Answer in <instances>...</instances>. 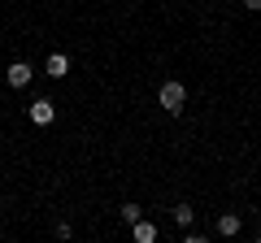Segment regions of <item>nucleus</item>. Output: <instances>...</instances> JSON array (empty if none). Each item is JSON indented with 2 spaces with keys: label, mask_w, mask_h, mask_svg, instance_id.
<instances>
[{
  "label": "nucleus",
  "mask_w": 261,
  "mask_h": 243,
  "mask_svg": "<svg viewBox=\"0 0 261 243\" xmlns=\"http://www.w3.org/2000/svg\"><path fill=\"white\" fill-rule=\"evenodd\" d=\"M157 100H161V109H166L170 117H178V113H183V100H187V92H183V83H161Z\"/></svg>",
  "instance_id": "nucleus-1"
},
{
  "label": "nucleus",
  "mask_w": 261,
  "mask_h": 243,
  "mask_svg": "<svg viewBox=\"0 0 261 243\" xmlns=\"http://www.w3.org/2000/svg\"><path fill=\"white\" fill-rule=\"evenodd\" d=\"M53 117H57V104L39 96V100L31 104V122H35V126H48V122H53Z\"/></svg>",
  "instance_id": "nucleus-2"
},
{
  "label": "nucleus",
  "mask_w": 261,
  "mask_h": 243,
  "mask_svg": "<svg viewBox=\"0 0 261 243\" xmlns=\"http://www.w3.org/2000/svg\"><path fill=\"white\" fill-rule=\"evenodd\" d=\"M5 83H9V87H27L31 83V66H27V61H13V66L5 70Z\"/></svg>",
  "instance_id": "nucleus-3"
},
{
  "label": "nucleus",
  "mask_w": 261,
  "mask_h": 243,
  "mask_svg": "<svg viewBox=\"0 0 261 243\" xmlns=\"http://www.w3.org/2000/svg\"><path fill=\"white\" fill-rule=\"evenodd\" d=\"M48 74H53V78H65V74H70V56H65V52H53V56H48Z\"/></svg>",
  "instance_id": "nucleus-4"
},
{
  "label": "nucleus",
  "mask_w": 261,
  "mask_h": 243,
  "mask_svg": "<svg viewBox=\"0 0 261 243\" xmlns=\"http://www.w3.org/2000/svg\"><path fill=\"white\" fill-rule=\"evenodd\" d=\"M130 234H135V243H152V239H157V226H152V222H144V217H140V222L130 226Z\"/></svg>",
  "instance_id": "nucleus-5"
},
{
  "label": "nucleus",
  "mask_w": 261,
  "mask_h": 243,
  "mask_svg": "<svg viewBox=\"0 0 261 243\" xmlns=\"http://www.w3.org/2000/svg\"><path fill=\"white\" fill-rule=\"evenodd\" d=\"M218 234H226V239L240 234V213H222V217H218Z\"/></svg>",
  "instance_id": "nucleus-6"
},
{
  "label": "nucleus",
  "mask_w": 261,
  "mask_h": 243,
  "mask_svg": "<svg viewBox=\"0 0 261 243\" xmlns=\"http://www.w3.org/2000/svg\"><path fill=\"white\" fill-rule=\"evenodd\" d=\"M192 217H196L192 204H174V222H178V226H192Z\"/></svg>",
  "instance_id": "nucleus-7"
},
{
  "label": "nucleus",
  "mask_w": 261,
  "mask_h": 243,
  "mask_svg": "<svg viewBox=\"0 0 261 243\" xmlns=\"http://www.w3.org/2000/svg\"><path fill=\"white\" fill-rule=\"evenodd\" d=\"M122 217H126V226H135V222L144 217V208H140V204H122Z\"/></svg>",
  "instance_id": "nucleus-8"
},
{
  "label": "nucleus",
  "mask_w": 261,
  "mask_h": 243,
  "mask_svg": "<svg viewBox=\"0 0 261 243\" xmlns=\"http://www.w3.org/2000/svg\"><path fill=\"white\" fill-rule=\"evenodd\" d=\"M244 9H261V0H244Z\"/></svg>",
  "instance_id": "nucleus-9"
}]
</instances>
